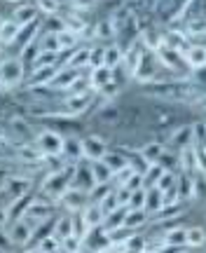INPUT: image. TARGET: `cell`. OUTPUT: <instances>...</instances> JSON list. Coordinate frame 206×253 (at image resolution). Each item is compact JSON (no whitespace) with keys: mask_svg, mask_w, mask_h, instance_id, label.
I'll use <instances>...</instances> for the list:
<instances>
[{"mask_svg":"<svg viewBox=\"0 0 206 253\" xmlns=\"http://www.w3.org/2000/svg\"><path fill=\"white\" fill-rule=\"evenodd\" d=\"M145 94L164 103H188V101L199 99V87H195L188 80H155L145 84Z\"/></svg>","mask_w":206,"mask_h":253,"instance_id":"obj_1","label":"cell"},{"mask_svg":"<svg viewBox=\"0 0 206 253\" xmlns=\"http://www.w3.org/2000/svg\"><path fill=\"white\" fill-rule=\"evenodd\" d=\"M180 33L188 38L206 36V0H190L188 7L178 17Z\"/></svg>","mask_w":206,"mask_h":253,"instance_id":"obj_2","label":"cell"},{"mask_svg":"<svg viewBox=\"0 0 206 253\" xmlns=\"http://www.w3.org/2000/svg\"><path fill=\"white\" fill-rule=\"evenodd\" d=\"M73 171H75V164H68V167H61V169H56V171L47 173L45 181H42V195H47V197L54 199V202H59V199L66 195V190L71 188Z\"/></svg>","mask_w":206,"mask_h":253,"instance_id":"obj_3","label":"cell"},{"mask_svg":"<svg viewBox=\"0 0 206 253\" xmlns=\"http://www.w3.org/2000/svg\"><path fill=\"white\" fill-rule=\"evenodd\" d=\"M24 82V59L7 56L0 61V91H14Z\"/></svg>","mask_w":206,"mask_h":253,"instance_id":"obj_4","label":"cell"},{"mask_svg":"<svg viewBox=\"0 0 206 253\" xmlns=\"http://www.w3.org/2000/svg\"><path fill=\"white\" fill-rule=\"evenodd\" d=\"M31 188H33L31 176H14V173H12L7 181L0 185V207L7 209L9 204H14L17 199L26 197Z\"/></svg>","mask_w":206,"mask_h":253,"instance_id":"obj_5","label":"cell"},{"mask_svg":"<svg viewBox=\"0 0 206 253\" xmlns=\"http://www.w3.org/2000/svg\"><path fill=\"white\" fill-rule=\"evenodd\" d=\"M91 101H94V91L66 94V96L59 101L54 118H75V115H82L87 108H91Z\"/></svg>","mask_w":206,"mask_h":253,"instance_id":"obj_6","label":"cell"},{"mask_svg":"<svg viewBox=\"0 0 206 253\" xmlns=\"http://www.w3.org/2000/svg\"><path fill=\"white\" fill-rule=\"evenodd\" d=\"M188 2L190 0H153V12L160 21L173 24V21H178L183 9L188 7Z\"/></svg>","mask_w":206,"mask_h":253,"instance_id":"obj_7","label":"cell"},{"mask_svg":"<svg viewBox=\"0 0 206 253\" xmlns=\"http://www.w3.org/2000/svg\"><path fill=\"white\" fill-rule=\"evenodd\" d=\"M63 138L61 134H56L52 129H45V131H38L36 141L33 143L38 145V150L45 155V157H61L63 155Z\"/></svg>","mask_w":206,"mask_h":253,"instance_id":"obj_8","label":"cell"},{"mask_svg":"<svg viewBox=\"0 0 206 253\" xmlns=\"http://www.w3.org/2000/svg\"><path fill=\"white\" fill-rule=\"evenodd\" d=\"M160 59H157V54L155 52H150V49H145L143 52V59H141V63H138V71H136V80H141L143 84H148V82H155L157 80V71H160Z\"/></svg>","mask_w":206,"mask_h":253,"instance_id":"obj_9","label":"cell"},{"mask_svg":"<svg viewBox=\"0 0 206 253\" xmlns=\"http://www.w3.org/2000/svg\"><path fill=\"white\" fill-rule=\"evenodd\" d=\"M148 115V125L153 126H171L178 122V110L176 108H166L164 103H157V106H153V108L145 113Z\"/></svg>","mask_w":206,"mask_h":253,"instance_id":"obj_10","label":"cell"},{"mask_svg":"<svg viewBox=\"0 0 206 253\" xmlns=\"http://www.w3.org/2000/svg\"><path fill=\"white\" fill-rule=\"evenodd\" d=\"M94 185H96V178H94V171H91V164L78 162V164H75V171H73L71 188L82 190V192H87V195H89Z\"/></svg>","mask_w":206,"mask_h":253,"instance_id":"obj_11","label":"cell"},{"mask_svg":"<svg viewBox=\"0 0 206 253\" xmlns=\"http://www.w3.org/2000/svg\"><path fill=\"white\" fill-rule=\"evenodd\" d=\"M155 54L160 59V66L166 68V71H180V68H188L185 63V56L180 54L178 49H171V47L162 45L160 49H155Z\"/></svg>","mask_w":206,"mask_h":253,"instance_id":"obj_12","label":"cell"},{"mask_svg":"<svg viewBox=\"0 0 206 253\" xmlns=\"http://www.w3.org/2000/svg\"><path fill=\"white\" fill-rule=\"evenodd\" d=\"M82 78V71L80 68H71V66H63V68H59L56 71V75L52 78V82H49V87L56 91H66L71 84H75V82Z\"/></svg>","mask_w":206,"mask_h":253,"instance_id":"obj_13","label":"cell"},{"mask_svg":"<svg viewBox=\"0 0 206 253\" xmlns=\"http://www.w3.org/2000/svg\"><path fill=\"white\" fill-rule=\"evenodd\" d=\"M143 52L145 47L141 40H136L134 45H129L124 49V56H122V68L126 71V75L129 78H134L136 71H138V63H141V59H143Z\"/></svg>","mask_w":206,"mask_h":253,"instance_id":"obj_14","label":"cell"},{"mask_svg":"<svg viewBox=\"0 0 206 253\" xmlns=\"http://www.w3.org/2000/svg\"><path fill=\"white\" fill-rule=\"evenodd\" d=\"M38 31H40V21H31V24H26V26H21V28H19L17 38H14V42H12V45H14V47L19 49L17 56H21V54H24V52L28 49V47L33 45V42H36Z\"/></svg>","mask_w":206,"mask_h":253,"instance_id":"obj_15","label":"cell"},{"mask_svg":"<svg viewBox=\"0 0 206 253\" xmlns=\"http://www.w3.org/2000/svg\"><path fill=\"white\" fill-rule=\"evenodd\" d=\"M82 150H84V157L89 160V162H99L108 155V145L106 141L101 138V136H87V138H82Z\"/></svg>","mask_w":206,"mask_h":253,"instance_id":"obj_16","label":"cell"},{"mask_svg":"<svg viewBox=\"0 0 206 253\" xmlns=\"http://www.w3.org/2000/svg\"><path fill=\"white\" fill-rule=\"evenodd\" d=\"M36 235V230L28 225L26 220L21 218V220H14V223H9V239H12V244L17 246H26L31 239Z\"/></svg>","mask_w":206,"mask_h":253,"instance_id":"obj_17","label":"cell"},{"mask_svg":"<svg viewBox=\"0 0 206 253\" xmlns=\"http://www.w3.org/2000/svg\"><path fill=\"white\" fill-rule=\"evenodd\" d=\"M52 202H45L42 197L38 199H31V204H28L26 213H24V218H31V220H38V223H45L47 218L52 216Z\"/></svg>","mask_w":206,"mask_h":253,"instance_id":"obj_18","label":"cell"},{"mask_svg":"<svg viewBox=\"0 0 206 253\" xmlns=\"http://www.w3.org/2000/svg\"><path fill=\"white\" fill-rule=\"evenodd\" d=\"M178 164H180V169H183V173H188V176L197 173L199 171V150L195 145H188V148L178 150Z\"/></svg>","mask_w":206,"mask_h":253,"instance_id":"obj_19","label":"cell"},{"mask_svg":"<svg viewBox=\"0 0 206 253\" xmlns=\"http://www.w3.org/2000/svg\"><path fill=\"white\" fill-rule=\"evenodd\" d=\"M82 223H84V227H87V232H89L91 227H101L103 225V220H106V213H103V209H101V204H96V202H89L87 207L82 209Z\"/></svg>","mask_w":206,"mask_h":253,"instance_id":"obj_20","label":"cell"},{"mask_svg":"<svg viewBox=\"0 0 206 253\" xmlns=\"http://www.w3.org/2000/svg\"><path fill=\"white\" fill-rule=\"evenodd\" d=\"M110 82H115L113 68H108V66H96V68H91L89 87H91V91H94V94H96V91H101L103 87H108Z\"/></svg>","mask_w":206,"mask_h":253,"instance_id":"obj_21","label":"cell"},{"mask_svg":"<svg viewBox=\"0 0 206 253\" xmlns=\"http://www.w3.org/2000/svg\"><path fill=\"white\" fill-rule=\"evenodd\" d=\"M59 202H61L68 211H82V209L87 207V202H89V195H87V192H82V190L68 188L66 190V195H63Z\"/></svg>","mask_w":206,"mask_h":253,"instance_id":"obj_22","label":"cell"},{"mask_svg":"<svg viewBox=\"0 0 206 253\" xmlns=\"http://www.w3.org/2000/svg\"><path fill=\"white\" fill-rule=\"evenodd\" d=\"M169 145L173 150H183V148L192 145V125L173 126V131L169 136Z\"/></svg>","mask_w":206,"mask_h":253,"instance_id":"obj_23","label":"cell"},{"mask_svg":"<svg viewBox=\"0 0 206 253\" xmlns=\"http://www.w3.org/2000/svg\"><path fill=\"white\" fill-rule=\"evenodd\" d=\"M185 63H188V68H195V71H202L206 68V47L204 45H190L185 52Z\"/></svg>","mask_w":206,"mask_h":253,"instance_id":"obj_24","label":"cell"},{"mask_svg":"<svg viewBox=\"0 0 206 253\" xmlns=\"http://www.w3.org/2000/svg\"><path fill=\"white\" fill-rule=\"evenodd\" d=\"M71 164H78L82 162V157H84V150H82V141L80 138H75V136H68L66 141H63V155Z\"/></svg>","mask_w":206,"mask_h":253,"instance_id":"obj_25","label":"cell"},{"mask_svg":"<svg viewBox=\"0 0 206 253\" xmlns=\"http://www.w3.org/2000/svg\"><path fill=\"white\" fill-rule=\"evenodd\" d=\"M63 66L80 68V71H84V66H89V68H91V47H78L75 52H71V54H68V59H66V63H63Z\"/></svg>","mask_w":206,"mask_h":253,"instance_id":"obj_26","label":"cell"},{"mask_svg":"<svg viewBox=\"0 0 206 253\" xmlns=\"http://www.w3.org/2000/svg\"><path fill=\"white\" fill-rule=\"evenodd\" d=\"M164 207V192L160 188H148L145 190V202L143 209L148 213H160V209Z\"/></svg>","mask_w":206,"mask_h":253,"instance_id":"obj_27","label":"cell"},{"mask_svg":"<svg viewBox=\"0 0 206 253\" xmlns=\"http://www.w3.org/2000/svg\"><path fill=\"white\" fill-rule=\"evenodd\" d=\"M12 21L17 26H26L31 21H38V7L36 5H19L14 9V14H12Z\"/></svg>","mask_w":206,"mask_h":253,"instance_id":"obj_28","label":"cell"},{"mask_svg":"<svg viewBox=\"0 0 206 253\" xmlns=\"http://www.w3.org/2000/svg\"><path fill=\"white\" fill-rule=\"evenodd\" d=\"M141 157H143L145 162H150V164H155V162H160L162 157L166 155V145H162V143H157V141H153V143H145V145H141Z\"/></svg>","mask_w":206,"mask_h":253,"instance_id":"obj_29","label":"cell"},{"mask_svg":"<svg viewBox=\"0 0 206 253\" xmlns=\"http://www.w3.org/2000/svg\"><path fill=\"white\" fill-rule=\"evenodd\" d=\"M122 56H124V49L120 45H108L106 52H103V66H108V68H120L122 66Z\"/></svg>","mask_w":206,"mask_h":253,"instance_id":"obj_30","label":"cell"},{"mask_svg":"<svg viewBox=\"0 0 206 253\" xmlns=\"http://www.w3.org/2000/svg\"><path fill=\"white\" fill-rule=\"evenodd\" d=\"M126 211H129V209H126V207H120V209H115L113 213H108V216H106V220H103V230H106V232H113V230H120V227L124 225Z\"/></svg>","mask_w":206,"mask_h":253,"instance_id":"obj_31","label":"cell"},{"mask_svg":"<svg viewBox=\"0 0 206 253\" xmlns=\"http://www.w3.org/2000/svg\"><path fill=\"white\" fill-rule=\"evenodd\" d=\"M148 220V211L145 209H129L126 211V218H124V230H136V227H141Z\"/></svg>","mask_w":206,"mask_h":253,"instance_id":"obj_32","label":"cell"},{"mask_svg":"<svg viewBox=\"0 0 206 253\" xmlns=\"http://www.w3.org/2000/svg\"><path fill=\"white\" fill-rule=\"evenodd\" d=\"M190 199H197L199 204L206 202V176L202 171L192 173V195H190Z\"/></svg>","mask_w":206,"mask_h":253,"instance_id":"obj_33","label":"cell"},{"mask_svg":"<svg viewBox=\"0 0 206 253\" xmlns=\"http://www.w3.org/2000/svg\"><path fill=\"white\" fill-rule=\"evenodd\" d=\"M185 242H188V230L185 227H173L169 232H164V244L180 249V246H185Z\"/></svg>","mask_w":206,"mask_h":253,"instance_id":"obj_34","label":"cell"},{"mask_svg":"<svg viewBox=\"0 0 206 253\" xmlns=\"http://www.w3.org/2000/svg\"><path fill=\"white\" fill-rule=\"evenodd\" d=\"M54 235L59 237V239H68V237H73L75 235V230H73V218L71 216H63V218H59L56 223H54V230H52Z\"/></svg>","mask_w":206,"mask_h":253,"instance_id":"obj_35","label":"cell"},{"mask_svg":"<svg viewBox=\"0 0 206 253\" xmlns=\"http://www.w3.org/2000/svg\"><path fill=\"white\" fill-rule=\"evenodd\" d=\"M164 171H166V169H164L160 162L150 164V167H148V171L143 173V185L145 188H155V185L160 183V178L164 176Z\"/></svg>","mask_w":206,"mask_h":253,"instance_id":"obj_36","label":"cell"},{"mask_svg":"<svg viewBox=\"0 0 206 253\" xmlns=\"http://www.w3.org/2000/svg\"><path fill=\"white\" fill-rule=\"evenodd\" d=\"M28 204H31V199H28V197H21V199H17L14 204H9V207H7V220H9V223L21 220V218H24V213H26Z\"/></svg>","mask_w":206,"mask_h":253,"instance_id":"obj_37","label":"cell"},{"mask_svg":"<svg viewBox=\"0 0 206 253\" xmlns=\"http://www.w3.org/2000/svg\"><path fill=\"white\" fill-rule=\"evenodd\" d=\"M19 28L21 26H17L12 19H5V24L0 26V45H12L19 33Z\"/></svg>","mask_w":206,"mask_h":253,"instance_id":"obj_38","label":"cell"},{"mask_svg":"<svg viewBox=\"0 0 206 253\" xmlns=\"http://www.w3.org/2000/svg\"><path fill=\"white\" fill-rule=\"evenodd\" d=\"M63 28L75 33V36H82L84 28H87V21H84L80 14H68V17H63Z\"/></svg>","mask_w":206,"mask_h":253,"instance_id":"obj_39","label":"cell"},{"mask_svg":"<svg viewBox=\"0 0 206 253\" xmlns=\"http://www.w3.org/2000/svg\"><path fill=\"white\" fill-rule=\"evenodd\" d=\"M103 164H108V169L115 173V171L124 169L126 164H129V157H124L122 153H110V150H108V155L103 157Z\"/></svg>","mask_w":206,"mask_h":253,"instance_id":"obj_40","label":"cell"},{"mask_svg":"<svg viewBox=\"0 0 206 253\" xmlns=\"http://www.w3.org/2000/svg\"><path fill=\"white\" fill-rule=\"evenodd\" d=\"M99 120L103 125H113L117 126L120 125V106H103L99 113Z\"/></svg>","mask_w":206,"mask_h":253,"instance_id":"obj_41","label":"cell"},{"mask_svg":"<svg viewBox=\"0 0 206 253\" xmlns=\"http://www.w3.org/2000/svg\"><path fill=\"white\" fill-rule=\"evenodd\" d=\"M113 190H115V185H113L110 181L108 183H96V185L91 188V192H89V202H96V204H99L101 199H106Z\"/></svg>","mask_w":206,"mask_h":253,"instance_id":"obj_42","label":"cell"},{"mask_svg":"<svg viewBox=\"0 0 206 253\" xmlns=\"http://www.w3.org/2000/svg\"><path fill=\"white\" fill-rule=\"evenodd\" d=\"M206 244V232L202 230V227H188V242H185V246H190V249H199V246Z\"/></svg>","mask_w":206,"mask_h":253,"instance_id":"obj_43","label":"cell"},{"mask_svg":"<svg viewBox=\"0 0 206 253\" xmlns=\"http://www.w3.org/2000/svg\"><path fill=\"white\" fill-rule=\"evenodd\" d=\"M38 12H42L47 17H59L61 12V0H38Z\"/></svg>","mask_w":206,"mask_h":253,"instance_id":"obj_44","label":"cell"},{"mask_svg":"<svg viewBox=\"0 0 206 253\" xmlns=\"http://www.w3.org/2000/svg\"><path fill=\"white\" fill-rule=\"evenodd\" d=\"M56 59H59V52H38L33 59V71L45 66H56Z\"/></svg>","mask_w":206,"mask_h":253,"instance_id":"obj_45","label":"cell"},{"mask_svg":"<svg viewBox=\"0 0 206 253\" xmlns=\"http://www.w3.org/2000/svg\"><path fill=\"white\" fill-rule=\"evenodd\" d=\"M91 171H94L96 183H108L110 178H113V171L108 169V164H103V160H99V162H91Z\"/></svg>","mask_w":206,"mask_h":253,"instance_id":"obj_46","label":"cell"},{"mask_svg":"<svg viewBox=\"0 0 206 253\" xmlns=\"http://www.w3.org/2000/svg\"><path fill=\"white\" fill-rule=\"evenodd\" d=\"M56 40H59V49H71V47H75L78 45V40H80V36H75V33H71V31H59L56 33Z\"/></svg>","mask_w":206,"mask_h":253,"instance_id":"obj_47","label":"cell"},{"mask_svg":"<svg viewBox=\"0 0 206 253\" xmlns=\"http://www.w3.org/2000/svg\"><path fill=\"white\" fill-rule=\"evenodd\" d=\"M38 249H40L42 253L59 251V249H61V239H59V237L52 232V235H47L45 239H38Z\"/></svg>","mask_w":206,"mask_h":253,"instance_id":"obj_48","label":"cell"},{"mask_svg":"<svg viewBox=\"0 0 206 253\" xmlns=\"http://www.w3.org/2000/svg\"><path fill=\"white\" fill-rule=\"evenodd\" d=\"M192 145L199 153L206 148V125H192Z\"/></svg>","mask_w":206,"mask_h":253,"instance_id":"obj_49","label":"cell"},{"mask_svg":"<svg viewBox=\"0 0 206 253\" xmlns=\"http://www.w3.org/2000/svg\"><path fill=\"white\" fill-rule=\"evenodd\" d=\"M40 52H59V54H61L56 33H45V36H42V40H40Z\"/></svg>","mask_w":206,"mask_h":253,"instance_id":"obj_50","label":"cell"},{"mask_svg":"<svg viewBox=\"0 0 206 253\" xmlns=\"http://www.w3.org/2000/svg\"><path fill=\"white\" fill-rule=\"evenodd\" d=\"M99 204H101V209H103V213H106V216H108V213H113L115 209L122 207V204H120V199H117V192H115V190H113V192H110L106 199H101Z\"/></svg>","mask_w":206,"mask_h":253,"instance_id":"obj_51","label":"cell"},{"mask_svg":"<svg viewBox=\"0 0 206 253\" xmlns=\"http://www.w3.org/2000/svg\"><path fill=\"white\" fill-rule=\"evenodd\" d=\"M143 202H145V190H134L131 197L126 202V209H143Z\"/></svg>","mask_w":206,"mask_h":253,"instance_id":"obj_52","label":"cell"},{"mask_svg":"<svg viewBox=\"0 0 206 253\" xmlns=\"http://www.w3.org/2000/svg\"><path fill=\"white\" fill-rule=\"evenodd\" d=\"M9 246H12V239H9V230L0 227V249H2V251H7Z\"/></svg>","mask_w":206,"mask_h":253,"instance_id":"obj_53","label":"cell"},{"mask_svg":"<svg viewBox=\"0 0 206 253\" xmlns=\"http://www.w3.org/2000/svg\"><path fill=\"white\" fill-rule=\"evenodd\" d=\"M68 2H71L75 9H89V7H94L96 0H68Z\"/></svg>","mask_w":206,"mask_h":253,"instance_id":"obj_54","label":"cell"},{"mask_svg":"<svg viewBox=\"0 0 206 253\" xmlns=\"http://www.w3.org/2000/svg\"><path fill=\"white\" fill-rule=\"evenodd\" d=\"M9 220H7V209L5 207H0V227H5Z\"/></svg>","mask_w":206,"mask_h":253,"instance_id":"obj_55","label":"cell"},{"mask_svg":"<svg viewBox=\"0 0 206 253\" xmlns=\"http://www.w3.org/2000/svg\"><path fill=\"white\" fill-rule=\"evenodd\" d=\"M9 176H12V173H9V169H7V167H0V185H2V183L7 181Z\"/></svg>","mask_w":206,"mask_h":253,"instance_id":"obj_56","label":"cell"},{"mask_svg":"<svg viewBox=\"0 0 206 253\" xmlns=\"http://www.w3.org/2000/svg\"><path fill=\"white\" fill-rule=\"evenodd\" d=\"M7 150H9V145L5 143V141H2V138H0V155H2V153H7Z\"/></svg>","mask_w":206,"mask_h":253,"instance_id":"obj_57","label":"cell"},{"mask_svg":"<svg viewBox=\"0 0 206 253\" xmlns=\"http://www.w3.org/2000/svg\"><path fill=\"white\" fill-rule=\"evenodd\" d=\"M24 253H42V251H40L38 246H33V249H26V251H24Z\"/></svg>","mask_w":206,"mask_h":253,"instance_id":"obj_58","label":"cell"},{"mask_svg":"<svg viewBox=\"0 0 206 253\" xmlns=\"http://www.w3.org/2000/svg\"><path fill=\"white\" fill-rule=\"evenodd\" d=\"M141 253H155V251H150V249H145V251H141Z\"/></svg>","mask_w":206,"mask_h":253,"instance_id":"obj_59","label":"cell"},{"mask_svg":"<svg viewBox=\"0 0 206 253\" xmlns=\"http://www.w3.org/2000/svg\"><path fill=\"white\" fill-rule=\"evenodd\" d=\"M141 2H143V0H141ZM148 2H150V7H153V0H148Z\"/></svg>","mask_w":206,"mask_h":253,"instance_id":"obj_60","label":"cell"},{"mask_svg":"<svg viewBox=\"0 0 206 253\" xmlns=\"http://www.w3.org/2000/svg\"><path fill=\"white\" fill-rule=\"evenodd\" d=\"M9 2H21V0H9Z\"/></svg>","mask_w":206,"mask_h":253,"instance_id":"obj_61","label":"cell"},{"mask_svg":"<svg viewBox=\"0 0 206 253\" xmlns=\"http://www.w3.org/2000/svg\"><path fill=\"white\" fill-rule=\"evenodd\" d=\"M99 253H110V251H108V249H106V251H99Z\"/></svg>","mask_w":206,"mask_h":253,"instance_id":"obj_62","label":"cell"},{"mask_svg":"<svg viewBox=\"0 0 206 253\" xmlns=\"http://www.w3.org/2000/svg\"><path fill=\"white\" fill-rule=\"evenodd\" d=\"M0 253H7V251H2V249H0Z\"/></svg>","mask_w":206,"mask_h":253,"instance_id":"obj_63","label":"cell"}]
</instances>
